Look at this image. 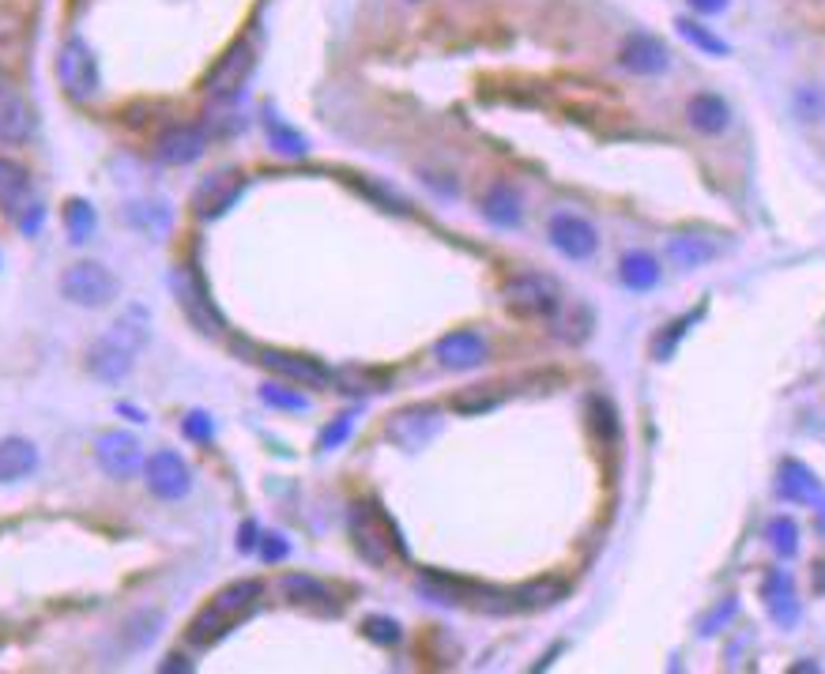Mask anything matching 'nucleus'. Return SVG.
Returning a JSON list of instances; mask_svg holds the SVG:
<instances>
[{
	"mask_svg": "<svg viewBox=\"0 0 825 674\" xmlns=\"http://www.w3.org/2000/svg\"><path fill=\"white\" fill-rule=\"evenodd\" d=\"M147 328H151V320H147L144 309L128 306L118 324H113L102 340H95L91 351H87V369H91V377H98V381L106 384L125 381V377L133 373L140 347L147 343Z\"/></svg>",
	"mask_w": 825,
	"mask_h": 674,
	"instance_id": "nucleus-1",
	"label": "nucleus"
},
{
	"mask_svg": "<svg viewBox=\"0 0 825 674\" xmlns=\"http://www.w3.org/2000/svg\"><path fill=\"white\" fill-rule=\"evenodd\" d=\"M260 596H264V585H260V580H234V585H226L189 622V645L208 648V645H216V640H223L242 618H249V614L257 611Z\"/></svg>",
	"mask_w": 825,
	"mask_h": 674,
	"instance_id": "nucleus-2",
	"label": "nucleus"
},
{
	"mask_svg": "<svg viewBox=\"0 0 825 674\" xmlns=\"http://www.w3.org/2000/svg\"><path fill=\"white\" fill-rule=\"evenodd\" d=\"M0 211H4L23 234H38L46 219L42 200L35 196L30 170L15 159H4V155H0Z\"/></svg>",
	"mask_w": 825,
	"mask_h": 674,
	"instance_id": "nucleus-3",
	"label": "nucleus"
},
{
	"mask_svg": "<svg viewBox=\"0 0 825 674\" xmlns=\"http://www.w3.org/2000/svg\"><path fill=\"white\" fill-rule=\"evenodd\" d=\"M502 302L509 314L525 317V320H546L558 314L562 306V291L551 275H539V271H520V275H509L502 286Z\"/></svg>",
	"mask_w": 825,
	"mask_h": 674,
	"instance_id": "nucleus-4",
	"label": "nucleus"
},
{
	"mask_svg": "<svg viewBox=\"0 0 825 674\" xmlns=\"http://www.w3.org/2000/svg\"><path fill=\"white\" fill-rule=\"evenodd\" d=\"M350 539H355V550L370 565H385L392 557V550L404 554V542L396 539V528H392L389 516L381 513L378 505L350 508Z\"/></svg>",
	"mask_w": 825,
	"mask_h": 674,
	"instance_id": "nucleus-5",
	"label": "nucleus"
},
{
	"mask_svg": "<svg viewBox=\"0 0 825 674\" xmlns=\"http://www.w3.org/2000/svg\"><path fill=\"white\" fill-rule=\"evenodd\" d=\"M61 294L72 306L84 309H102L118 294V279L110 275V268L95 265V260H76L72 268H64L61 275Z\"/></svg>",
	"mask_w": 825,
	"mask_h": 674,
	"instance_id": "nucleus-6",
	"label": "nucleus"
},
{
	"mask_svg": "<svg viewBox=\"0 0 825 674\" xmlns=\"http://www.w3.org/2000/svg\"><path fill=\"white\" fill-rule=\"evenodd\" d=\"M57 76H61V87L72 102H91L98 95V64L95 53L84 38H69L61 46V57H57Z\"/></svg>",
	"mask_w": 825,
	"mask_h": 674,
	"instance_id": "nucleus-7",
	"label": "nucleus"
},
{
	"mask_svg": "<svg viewBox=\"0 0 825 674\" xmlns=\"http://www.w3.org/2000/svg\"><path fill=\"white\" fill-rule=\"evenodd\" d=\"M253 61H257V57H253V42L249 38H238V42L219 57L216 69L208 72V79H204V95H208L211 102H231V98H238L242 84L253 72Z\"/></svg>",
	"mask_w": 825,
	"mask_h": 674,
	"instance_id": "nucleus-8",
	"label": "nucleus"
},
{
	"mask_svg": "<svg viewBox=\"0 0 825 674\" xmlns=\"http://www.w3.org/2000/svg\"><path fill=\"white\" fill-rule=\"evenodd\" d=\"M441 430V415L438 407L430 404H415V407H404L389 418V441H396L399 449H422L438 438Z\"/></svg>",
	"mask_w": 825,
	"mask_h": 674,
	"instance_id": "nucleus-9",
	"label": "nucleus"
},
{
	"mask_svg": "<svg viewBox=\"0 0 825 674\" xmlns=\"http://www.w3.org/2000/svg\"><path fill=\"white\" fill-rule=\"evenodd\" d=\"M144 475H147V490H151L155 498H167V501L185 498L189 494V487H193L189 464H185V459L177 456V452H170V449L155 452V456L147 459Z\"/></svg>",
	"mask_w": 825,
	"mask_h": 674,
	"instance_id": "nucleus-10",
	"label": "nucleus"
},
{
	"mask_svg": "<svg viewBox=\"0 0 825 674\" xmlns=\"http://www.w3.org/2000/svg\"><path fill=\"white\" fill-rule=\"evenodd\" d=\"M546 234H551L554 249L569 260H588L595 249H600V234H595V226L588 223V219L574 216V211H558V216L551 219V226H546Z\"/></svg>",
	"mask_w": 825,
	"mask_h": 674,
	"instance_id": "nucleus-11",
	"label": "nucleus"
},
{
	"mask_svg": "<svg viewBox=\"0 0 825 674\" xmlns=\"http://www.w3.org/2000/svg\"><path fill=\"white\" fill-rule=\"evenodd\" d=\"M95 459L110 479H128L140 467V441L125 430H106L95 438Z\"/></svg>",
	"mask_w": 825,
	"mask_h": 674,
	"instance_id": "nucleus-12",
	"label": "nucleus"
},
{
	"mask_svg": "<svg viewBox=\"0 0 825 674\" xmlns=\"http://www.w3.org/2000/svg\"><path fill=\"white\" fill-rule=\"evenodd\" d=\"M30 128H35V113H30L27 98L15 90L12 76L0 69V144H27Z\"/></svg>",
	"mask_w": 825,
	"mask_h": 674,
	"instance_id": "nucleus-13",
	"label": "nucleus"
},
{
	"mask_svg": "<svg viewBox=\"0 0 825 674\" xmlns=\"http://www.w3.org/2000/svg\"><path fill=\"white\" fill-rule=\"evenodd\" d=\"M260 366L280 373L283 381L306 384V389H324V384L332 381L329 366H321V361L309 355H294V351H260Z\"/></svg>",
	"mask_w": 825,
	"mask_h": 674,
	"instance_id": "nucleus-14",
	"label": "nucleus"
},
{
	"mask_svg": "<svg viewBox=\"0 0 825 674\" xmlns=\"http://www.w3.org/2000/svg\"><path fill=\"white\" fill-rule=\"evenodd\" d=\"M434 358L445 369H479L490 358V347L479 332L471 328H460V332H448L434 343Z\"/></svg>",
	"mask_w": 825,
	"mask_h": 674,
	"instance_id": "nucleus-15",
	"label": "nucleus"
},
{
	"mask_svg": "<svg viewBox=\"0 0 825 674\" xmlns=\"http://www.w3.org/2000/svg\"><path fill=\"white\" fill-rule=\"evenodd\" d=\"M242 188H245V177L238 174V170H219V174H211L200 188H196V196H193L196 216H200V219H219L234 200H238Z\"/></svg>",
	"mask_w": 825,
	"mask_h": 674,
	"instance_id": "nucleus-16",
	"label": "nucleus"
},
{
	"mask_svg": "<svg viewBox=\"0 0 825 674\" xmlns=\"http://www.w3.org/2000/svg\"><path fill=\"white\" fill-rule=\"evenodd\" d=\"M618 64H623L626 72H633V76H660V72L672 64V57H667V46L660 42V38L637 30V35L626 38L623 49H618Z\"/></svg>",
	"mask_w": 825,
	"mask_h": 674,
	"instance_id": "nucleus-17",
	"label": "nucleus"
},
{
	"mask_svg": "<svg viewBox=\"0 0 825 674\" xmlns=\"http://www.w3.org/2000/svg\"><path fill=\"white\" fill-rule=\"evenodd\" d=\"M208 151V136L196 125H170L167 133L155 139V155L170 167H189L200 155Z\"/></svg>",
	"mask_w": 825,
	"mask_h": 674,
	"instance_id": "nucleus-18",
	"label": "nucleus"
},
{
	"mask_svg": "<svg viewBox=\"0 0 825 674\" xmlns=\"http://www.w3.org/2000/svg\"><path fill=\"white\" fill-rule=\"evenodd\" d=\"M280 591H283L287 603L306 606V611H317V614H336L340 611L332 588L324 585V580L309 577V573H287V577L280 580Z\"/></svg>",
	"mask_w": 825,
	"mask_h": 674,
	"instance_id": "nucleus-19",
	"label": "nucleus"
},
{
	"mask_svg": "<svg viewBox=\"0 0 825 674\" xmlns=\"http://www.w3.org/2000/svg\"><path fill=\"white\" fill-rule=\"evenodd\" d=\"M686 121H690L698 133L721 136L724 128L731 125V110H728V102H724L721 95H713V90H701V95H693L690 102H686Z\"/></svg>",
	"mask_w": 825,
	"mask_h": 674,
	"instance_id": "nucleus-20",
	"label": "nucleus"
},
{
	"mask_svg": "<svg viewBox=\"0 0 825 674\" xmlns=\"http://www.w3.org/2000/svg\"><path fill=\"white\" fill-rule=\"evenodd\" d=\"M38 467V449L27 438H0V487L8 482H23L35 475Z\"/></svg>",
	"mask_w": 825,
	"mask_h": 674,
	"instance_id": "nucleus-21",
	"label": "nucleus"
},
{
	"mask_svg": "<svg viewBox=\"0 0 825 674\" xmlns=\"http://www.w3.org/2000/svg\"><path fill=\"white\" fill-rule=\"evenodd\" d=\"M762 596H765V606H769L773 622L777 626H796L799 618V599H796V585L784 569H773L762 585Z\"/></svg>",
	"mask_w": 825,
	"mask_h": 674,
	"instance_id": "nucleus-22",
	"label": "nucleus"
},
{
	"mask_svg": "<svg viewBox=\"0 0 825 674\" xmlns=\"http://www.w3.org/2000/svg\"><path fill=\"white\" fill-rule=\"evenodd\" d=\"M777 482H780V494L788 501H796V505H818V501H825L822 482L814 479L811 467L799 464V459H784Z\"/></svg>",
	"mask_w": 825,
	"mask_h": 674,
	"instance_id": "nucleus-23",
	"label": "nucleus"
},
{
	"mask_svg": "<svg viewBox=\"0 0 825 674\" xmlns=\"http://www.w3.org/2000/svg\"><path fill=\"white\" fill-rule=\"evenodd\" d=\"M174 286H177V302L189 309V317L196 320V324H200V332H219V320L211 317V302L204 298L200 279H196L189 268H182L174 275Z\"/></svg>",
	"mask_w": 825,
	"mask_h": 674,
	"instance_id": "nucleus-24",
	"label": "nucleus"
},
{
	"mask_svg": "<svg viewBox=\"0 0 825 674\" xmlns=\"http://www.w3.org/2000/svg\"><path fill=\"white\" fill-rule=\"evenodd\" d=\"M483 216L490 219L494 226H520V216H525V208H520V196L513 185H505V181H497V185H490V193L483 196Z\"/></svg>",
	"mask_w": 825,
	"mask_h": 674,
	"instance_id": "nucleus-25",
	"label": "nucleus"
},
{
	"mask_svg": "<svg viewBox=\"0 0 825 674\" xmlns=\"http://www.w3.org/2000/svg\"><path fill=\"white\" fill-rule=\"evenodd\" d=\"M716 253H721V245L705 234H675L672 242H667V257L675 260V268H686V271L701 268L705 260H713Z\"/></svg>",
	"mask_w": 825,
	"mask_h": 674,
	"instance_id": "nucleus-26",
	"label": "nucleus"
},
{
	"mask_svg": "<svg viewBox=\"0 0 825 674\" xmlns=\"http://www.w3.org/2000/svg\"><path fill=\"white\" fill-rule=\"evenodd\" d=\"M618 279H623L630 291H652V286L660 283V260L644 249L626 253L623 265H618Z\"/></svg>",
	"mask_w": 825,
	"mask_h": 674,
	"instance_id": "nucleus-27",
	"label": "nucleus"
},
{
	"mask_svg": "<svg viewBox=\"0 0 825 674\" xmlns=\"http://www.w3.org/2000/svg\"><path fill=\"white\" fill-rule=\"evenodd\" d=\"M562 596H566V585H562V580L539 577V580H532V585L513 591V606H517V611H543V606L562 603Z\"/></svg>",
	"mask_w": 825,
	"mask_h": 674,
	"instance_id": "nucleus-28",
	"label": "nucleus"
},
{
	"mask_svg": "<svg viewBox=\"0 0 825 674\" xmlns=\"http://www.w3.org/2000/svg\"><path fill=\"white\" fill-rule=\"evenodd\" d=\"M675 30L690 42L693 49H701V53H709V57H728L731 53V46L724 42L721 35H713V30L705 27V23H698V20H675Z\"/></svg>",
	"mask_w": 825,
	"mask_h": 674,
	"instance_id": "nucleus-29",
	"label": "nucleus"
},
{
	"mask_svg": "<svg viewBox=\"0 0 825 674\" xmlns=\"http://www.w3.org/2000/svg\"><path fill=\"white\" fill-rule=\"evenodd\" d=\"M791 110H796V118L806 121V125L825 121V87H818V84L796 87V95H791Z\"/></svg>",
	"mask_w": 825,
	"mask_h": 674,
	"instance_id": "nucleus-30",
	"label": "nucleus"
},
{
	"mask_svg": "<svg viewBox=\"0 0 825 674\" xmlns=\"http://www.w3.org/2000/svg\"><path fill=\"white\" fill-rule=\"evenodd\" d=\"M264 128H268V139H272V147H275L280 155H291V159H298V155L309 151L306 136L294 133L291 125H283V121L275 118V113H268V118H264Z\"/></svg>",
	"mask_w": 825,
	"mask_h": 674,
	"instance_id": "nucleus-31",
	"label": "nucleus"
},
{
	"mask_svg": "<svg viewBox=\"0 0 825 674\" xmlns=\"http://www.w3.org/2000/svg\"><path fill=\"white\" fill-rule=\"evenodd\" d=\"M95 208L87 200H69V208H64V230H69V237L76 245H84L87 237L95 234Z\"/></svg>",
	"mask_w": 825,
	"mask_h": 674,
	"instance_id": "nucleus-32",
	"label": "nucleus"
},
{
	"mask_svg": "<svg viewBox=\"0 0 825 674\" xmlns=\"http://www.w3.org/2000/svg\"><path fill=\"white\" fill-rule=\"evenodd\" d=\"M765 539H769V547L777 550L780 557H796V550H799V524L791 520V516H773L769 528H765Z\"/></svg>",
	"mask_w": 825,
	"mask_h": 674,
	"instance_id": "nucleus-33",
	"label": "nucleus"
},
{
	"mask_svg": "<svg viewBox=\"0 0 825 674\" xmlns=\"http://www.w3.org/2000/svg\"><path fill=\"white\" fill-rule=\"evenodd\" d=\"M159 626H162V614L159 611H140L133 622H125V629H121V640H125L128 648H144L147 640H155Z\"/></svg>",
	"mask_w": 825,
	"mask_h": 674,
	"instance_id": "nucleus-34",
	"label": "nucleus"
},
{
	"mask_svg": "<svg viewBox=\"0 0 825 674\" xmlns=\"http://www.w3.org/2000/svg\"><path fill=\"white\" fill-rule=\"evenodd\" d=\"M502 404V396L494 392V384H476V389L460 392V396L453 400L456 410H464V415H479V410H490Z\"/></svg>",
	"mask_w": 825,
	"mask_h": 674,
	"instance_id": "nucleus-35",
	"label": "nucleus"
},
{
	"mask_svg": "<svg viewBox=\"0 0 825 674\" xmlns=\"http://www.w3.org/2000/svg\"><path fill=\"white\" fill-rule=\"evenodd\" d=\"M260 400H264L268 407H280V410H309V400L301 396V392L283 389V384H264V389H260Z\"/></svg>",
	"mask_w": 825,
	"mask_h": 674,
	"instance_id": "nucleus-36",
	"label": "nucleus"
},
{
	"mask_svg": "<svg viewBox=\"0 0 825 674\" xmlns=\"http://www.w3.org/2000/svg\"><path fill=\"white\" fill-rule=\"evenodd\" d=\"M362 633L366 637L373 640V645H396L404 633H399V622H392V618H385V614H373V618H366L362 622Z\"/></svg>",
	"mask_w": 825,
	"mask_h": 674,
	"instance_id": "nucleus-37",
	"label": "nucleus"
},
{
	"mask_svg": "<svg viewBox=\"0 0 825 674\" xmlns=\"http://www.w3.org/2000/svg\"><path fill=\"white\" fill-rule=\"evenodd\" d=\"M693 317H698V314H690L686 320H679V324H667V332H664V335H656V343H652V355H656L660 361H667V358H672V347H675V343L682 340L686 324H690Z\"/></svg>",
	"mask_w": 825,
	"mask_h": 674,
	"instance_id": "nucleus-38",
	"label": "nucleus"
},
{
	"mask_svg": "<svg viewBox=\"0 0 825 674\" xmlns=\"http://www.w3.org/2000/svg\"><path fill=\"white\" fill-rule=\"evenodd\" d=\"M350 430H355V415H340L336 422H332L329 430L321 433V449H336V445H343V441L350 438Z\"/></svg>",
	"mask_w": 825,
	"mask_h": 674,
	"instance_id": "nucleus-39",
	"label": "nucleus"
},
{
	"mask_svg": "<svg viewBox=\"0 0 825 674\" xmlns=\"http://www.w3.org/2000/svg\"><path fill=\"white\" fill-rule=\"evenodd\" d=\"M182 430L189 433L193 441H208V438H211V430H216V426H211V418L204 415V410H193V415H189V418H185V422H182Z\"/></svg>",
	"mask_w": 825,
	"mask_h": 674,
	"instance_id": "nucleus-40",
	"label": "nucleus"
},
{
	"mask_svg": "<svg viewBox=\"0 0 825 674\" xmlns=\"http://www.w3.org/2000/svg\"><path fill=\"white\" fill-rule=\"evenodd\" d=\"M731 614H735V599H724V603H721V606H716V611H713V614H709V618H705V622H701V633H716V629H721V626H724V622H728V618H731Z\"/></svg>",
	"mask_w": 825,
	"mask_h": 674,
	"instance_id": "nucleus-41",
	"label": "nucleus"
},
{
	"mask_svg": "<svg viewBox=\"0 0 825 674\" xmlns=\"http://www.w3.org/2000/svg\"><path fill=\"white\" fill-rule=\"evenodd\" d=\"M260 554H264V562H283L291 554V547L283 542V536H264V550Z\"/></svg>",
	"mask_w": 825,
	"mask_h": 674,
	"instance_id": "nucleus-42",
	"label": "nucleus"
},
{
	"mask_svg": "<svg viewBox=\"0 0 825 674\" xmlns=\"http://www.w3.org/2000/svg\"><path fill=\"white\" fill-rule=\"evenodd\" d=\"M698 15H721L728 8V0H686Z\"/></svg>",
	"mask_w": 825,
	"mask_h": 674,
	"instance_id": "nucleus-43",
	"label": "nucleus"
},
{
	"mask_svg": "<svg viewBox=\"0 0 825 674\" xmlns=\"http://www.w3.org/2000/svg\"><path fill=\"white\" fill-rule=\"evenodd\" d=\"M253 547H257V524H245V528L238 531V550H242V554H249V550Z\"/></svg>",
	"mask_w": 825,
	"mask_h": 674,
	"instance_id": "nucleus-44",
	"label": "nucleus"
},
{
	"mask_svg": "<svg viewBox=\"0 0 825 674\" xmlns=\"http://www.w3.org/2000/svg\"><path fill=\"white\" fill-rule=\"evenodd\" d=\"M411 4H419V0H411Z\"/></svg>",
	"mask_w": 825,
	"mask_h": 674,
	"instance_id": "nucleus-45",
	"label": "nucleus"
}]
</instances>
